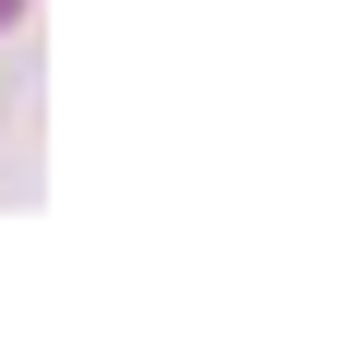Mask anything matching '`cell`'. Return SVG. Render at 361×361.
Returning <instances> with one entry per match:
<instances>
[{"label": "cell", "instance_id": "obj_1", "mask_svg": "<svg viewBox=\"0 0 361 361\" xmlns=\"http://www.w3.org/2000/svg\"><path fill=\"white\" fill-rule=\"evenodd\" d=\"M13 25H25V0H0V37H13Z\"/></svg>", "mask_w": 361, "mask_h": 361}]
</instances>
